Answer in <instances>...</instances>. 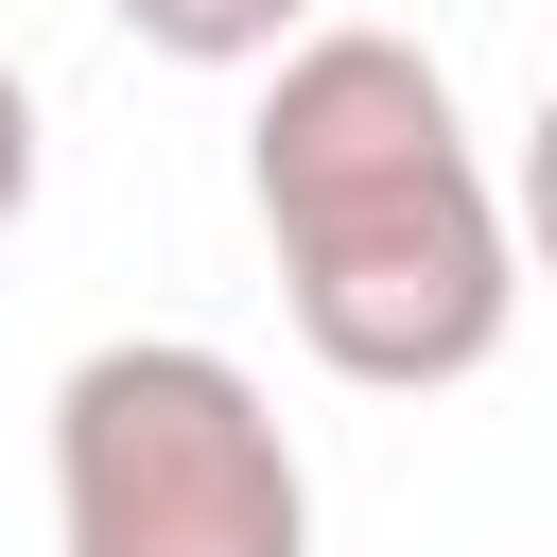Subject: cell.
<instances>
[{
    "label": "cell",
    "mask_w": 557,
    "mask_h": 557,
    "mask_svg": "<svg viewBox=\"0 0 557 557\" xmlns=\"http://www.w3.org/2000/svg\"><path fill=\"white\" fill-rule=\"evenodd\" d=\"M244 209L278 244L296 348L366 400H435L505 348L522 313V244L487 191V139L453 104V70L383 17H313L261 104H244Z\"/></svg>",
    "instance_id": "1"
},
{
    "label": "cell",
    "mask_w": 557,
    "mask_h": 557,
    "mask_svg": "<svg viewBox=\"0 0 557 557\" xmlns=\"http://www.w3.org/2000/svg\"><path fill=\"white\" fill-rule=\"evenodd\" d=\"M52 557H313V470L261 366L122 331L52 383Z\"/></svg>",
    "instance_id": "2"
},
{
    "label": "cell",
    "mask_w": 557,
    "mask_h": 557,
    "mask_svg": "<svg viewBox=\"0 0 557 557\" xmlns=\"http://www.w3.org/2000/svg\"><path fill=\"white\" fill-rule=\"evenodd\" d=\"M139 52H174V70H278L331 0H104Z\"/></svg>",
    "instance_id": "3"
},
{
    "label": "cell",
    "mask_w": 557,
    "mask_h": 557,
    "mask_svg": "<svg viewBox=\"0 0 557 557\" xmlns=\"http://www.w3.org/2000/svg\"><path fill=\"white\" fill-rule=\"evenodd\" d=\"M35 174H52V139H35V70L0 52V244L35 226Z\"/></svg>",
    "instance_id": "4"
}]
</instances>
